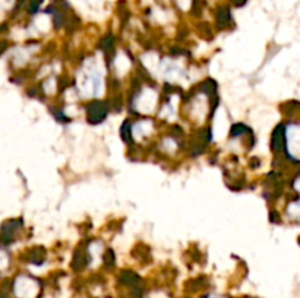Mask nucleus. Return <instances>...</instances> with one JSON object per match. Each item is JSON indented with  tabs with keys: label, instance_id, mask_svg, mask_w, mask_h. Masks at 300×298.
<instances>
[{
	"label": "nucleus",
	"instance_id": "1",
	"mask_svg": "<svg viewBox=\"0 0 300 298\" xmlns=\"http://www.w3.org/2000/svg\"><path fill=\"white\" fill-rule=\"evenodd\" d=\"M105 114H107L105 104H102V102H94L93 105H90L88 120H90V123H100L101 120H104Z\"/></svg>",
	"mask_w": 300,
	"mask_h": 298
},
{
	"label": "nucleus",
	"instance_id": "2",
	"mask_svg": "<svg viewBox=\"0 0 300 298\" xmlns=\"http://www.w3.org/2000/svg\"><path fill=\"white\" fill-rule=\"evenodd\" d=\"M284 140H286L284 139V129H283V126H280V128L275 129V132L272 134V142H271V145H272V148H274L275 152H278V151L283 149Z\"/></svg>",
	"mask_w": 300,
	"mask_h": 298
},
{
	"label": "nucleus",
	"instance_id": "3",
	"mask_svg": "<svg viewBox=\"0 0 300 298\" xmlns=\"http://www.w3.org/2000/svg\"><path fill=\"white\" fill-rule=\"evenodd\" d=\"M217 19H218V25L221 28L227 27L232 21V15H230V9L226 7V6H221L218 9V13H217Z\"/></svg>",
	"mask_w": 300,
	"mask_h": 298
},
{
	"label": "nucleus",
	"instance_id": "4",
	"mask_svg": "<svg viewBox=\"0 0 300 298\" xmlns=\"http://www.w3.org/2000/svg\"><path fill=\"white\" fill-rule=\"evenodd\" d=\"M41 3H43V0H30V3H28V9H30V12H31V13H35V12L40 9Z\"/></svg>",
	"mask_w": 300,
	"mask_h": 298
}]
</instances>
